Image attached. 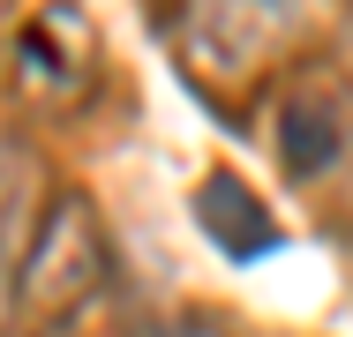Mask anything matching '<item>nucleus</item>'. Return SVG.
<instances>
[{"instance_id": "f257e3e1", "label": "nucleus", "mask_w": 353, "mask_h": 337, "mask_svg": "<svg viewBox=\"0 0 353 337\" xmlns=\"http://www.w3.org/2000/svg\"><path fill=\"white\" fill-rule=\"evenodd\" d=\"M98 285H105V232H98L90 202L83 195L46 202V217H38V232L23 248V300H15V315L53 323V315L83 307Z\"/></svg>"}, {"instance_id": "f03ea898", "label": "nucleus", "mask_w": 353, "mask_h": 337, "mask_svg": "<svg viewBox=\"0 0 353 337\" xmlns=\"http://www.w3.org/2000/svg\"><path fill=\"white\" fill-rule=\"evenodd\" d=\"M331 0H188V45L218 75H248L285 53Z\"/></svg>"}, {"instance_id": "7ed1b4c3", "label": "nucleus", "mask_w": 353, "mask_h": 337, "mask_svg": "<svg viewBox=\"0 0 353 337\" xmlns=\"http://www.w3.org/2000/svg\"><path fill=\"white\" fill-rule=\"evenodd\" d=\"M188 210H196V232L211 240L225 263H256V255L279 248V217L263 210V195L241 173H203L196 195H188Z\"/></svg>"}, {"instance_id": "20e7f679", "label": "nucleus", "mask_w": 353, "mask_h": 337, "mask_svg": "<svg viewBox=\"0 0 353 337\" xmlns=\"http://www.w3.org/2000/svg\"><path fill=\"white\" fill-rule=\"evenodd\" d=\"M279 157L293 173H323L331 157H339V120H331V105H308V98H293L279 113Z\"/></svg>"}, {"instance_id": "39448f33", "label": "nucleus", "mask_w": 353, "mask_h": 337, "mask_svg": "<svg viewBox=\"0 0 353 337\" xmlns=\"http://www.w3.org/2000/svg\"><path fill=\"white\" fill-rule=\"evenodd\" d=\"M23 210H30V195H15L0 210V330H8V315H15V300H23V248H30V240H23V225H30Z\"/></svg>"}, {"instance_id": "423d86ee", "label": "nucleus", "mask_w": 353, "mask_h": 337, "mask_svg": "<svg viewBox=\"0 0 353 337\" xmlns=\"http://www.w3.org/2000/svg\"><path fill=\"white\" fill-rule=\"evenodd\" d=\"M150 337H225L218 323H165V330H150Z\"/></svg>"}]
</instances>
